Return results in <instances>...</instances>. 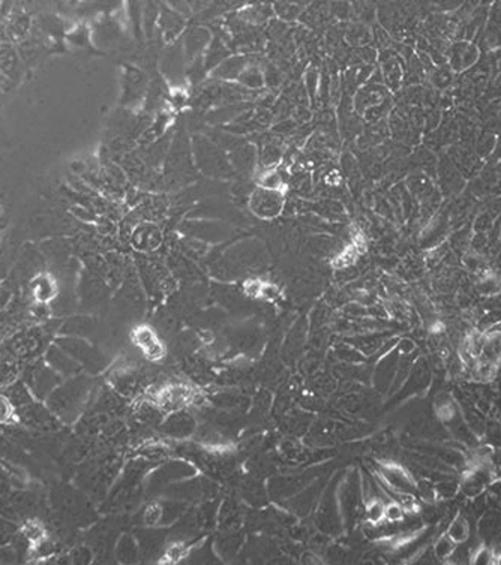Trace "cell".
<instances>
[{
  "label": "cell",
  "instance_id": "1",
  "mask_svg": "<svg viewBox=\"0 0 501 565\" xmlns=\"http://www.w3.org/2000/svg\"><path fill=\"white\" fill-rule=\"evenodd\" d=\"M494 469L489 462L480 459L476 462V465L470 466L465 471L461 482L460 491L467 496V498H476V496L483 495L487 492L488 486L494 482Z\"/></svg>",
  "mask_w": 501,
  "mask_h": 565
},
{
  "label": "cell",
  "instance_id": "2",
  "mask_svg": "<svg viewBox=\"0 0 501 565\" xmlns=\"http://www.w3.org/2000/svg\"><path fill=\"white\" fill-rule=\"evenodd\" d=\"M251 207L261 218H274L283 209V196L275 189H257L251 196Z\"/></svg>",
  "mask_w": 501,
  "mask_h": 565
},
{
  "label": "cell",
  "instance_id": "3",
  "mask_svg": "<svg viewBox=\"0 0 501 565\" xmlns=\"http://www.w3.org/2000/svg\"><path fill=\"white\" fill-rule=\"evenodd\" d=\"M59 373L56 371L48 369L47 366L42 363L33 366L30 371V385L35 395L42 398L44 395H48L56 385H59Z\"/></svg>",
  "mask_w": 501,
  "mask_h": 565
},
{
  "label": "cell",
  "instance_id": "4",
  "mask_svg": "<svg viewBox=\"0 0 501 565\" xmlns=\"http://www.w3.org/2000/svg\"><path fill=\"white\" fill-rule=\"evenodd\" d=\"M479 534L483 538H494L501 534V511L492 508L479 517Z\"/></svg>",
  "mask_w": 501,
  "mask_h": 565
},
{
  "label": "cell",
  "instance_id": "5",
  "mask_svg": "<svg viewBox=\"0 0 501 565\" xmlns=\"http://www.w3.org/2000/svg\"><path fill=\"white\" fill-rule=\"evenodd\" d=\"M446 534L456 544H465L470 538V524L464 515H456L447 525Z\"/></svg>",
  "mask_w": 501,
  "mask_h": 565
},
{
  "label": "cell",
  "instance_id": "6",
  "mask_svg": "<svg viewBox=\"0 0 501 565\" xmlns=\"http://www.w3.org/2000/svg\"><path fill=\"white\" fill-rule=\"evenodd\" d=\"M246 59L245 57H232L228 61H224L223 63H219V66L214 71V74L219 79H227V80H234L239 79L241 74L246 70Z\"/></svg>",
  "mask_w": 501,
  "mask_h": 565
},
{
  "label": "cell",
  "instance_id": "7",
  "mask_svg": "<svg viewBox=\"0 0 501 565\" xmlns=\"http://www.w3.org/2000/svg\"><path fill=\"white\" fill-rule=\"evenodd\" d=\"M134 240L140 249H155L161 242V234L155 225L146 224L135 231Z\"/></svg>",
  "mask_w": 501,
  "mask_h": 565
},
{
  "label": "cell",
  "instance_id": "8",
  "mask_svg": "<svg viewBox=\"0 0 501 565\" xmlns=\"http://www.w3.org/2000/svg\"><path fill=\"white\" fill-rule=\"evenodd\" d=\"M32 288H33V294H35L39 303H47L56 296L54 280L45 275L38 276L35 280H33Z\"/></svg>",
  "mask_w": 501,
  "mask_h": 565
},
{
  "label": "cell",
  "instance_id": "9",
  "mask_svg": "<svg viewBox=\"0 0 501 565\" xmlns=\"http://www.w3.org/2000/svg\"><path fill=\"white\" fill-rule=\"evenodd\" d=\"M456 543L447 534L438 537V540L434 544V555L438 561H449L450 556L453 555L456 549Z\"/></svg>",
  "mask_w": 501,
  "mask_h": 565
},
{
  "label": "cell",
  "instance_id": "10",
  "mask_svg": "<svg viewBox=\"0 0 501 565\" xmlns=\"http://www.w3.org/2000/svg\"><path fill=\"white\" fill-rule=\"evenodd\" d=\"M460 491V483H456L452 478H447V480H441L434 486V493L436 498L438 500H452L453 496Z\"/></svg>",
  "mask_w": 501,
  "mask_h": 565
},
{
  "label": "cell",
  "instance_id": "11",
  "mask_svg": "<svg viewBox=\"0 0 501 565\" xmlns=\"http://www.w3.org/2000/svg\"><path fill=\"white\" fill-rule=\"evenodd\" d=\"M48 360H50V363H52V366L56 369V372L65 373L66 371H71V372L74 371V363H72V360H70V358H66V356H65L63 353H61V351H57L56 348H53L52 351H50Z\"/></svg>",
  "mask_w": 501,
  "mask_h": 565
},
{
  "label": "cell",
  "instance_id": "12",
  "mask_svg": "<svg viewBox=\"0 0 501 565\" xmlns=\"http://www.w3.org/2000/svg\"><path fill=\"white\" fill-rule=\"evenodd\" d=\"M24 384H10V393H8V399H10L12 404L17 405H26L32 400L29 396V391L26 387H23Z\"/></svg>",
  "mask_w": 501,
  "mask_h": 565
},
{
  "label": "cell",
  "instance_id": "13",
  "mask_svg": "<svg viewBox=\"0 0 501 565\" xmlns=\"http://www.w3.org/2000/svg\"><path fill=\"white\" fill-rule=\"evenodd\" d=\"M405 516V510L399 502L392 501L390 504L385 505V520H387L389 524H399Z\"/></svg>",
  "mask_w": 501,
  "mask_h": 565
},
{
  "label": "cell",
  "instance_id": "14",
  "mask_svg": "<svg viewBox=\"0 0 501 565\" xmlns=\"http://www.w3.org/2000/svg\"><path fill=\"white\" fill-rule=\"evenodd\" d=\"M487 501L494 510L501 511V478L494 480L487 489Z\"/></svg>",
  "mask_w": 501,
  "mask_h": 565
},
{
  "label": "cell",
  "instance_id": "15",
  "mask_svg": "<svg viewBox=\"0 0 501 565\" xmlns=\"http://www.w3.org/2000/svg\"><path fill=\"white\" fill-rule=\"evenodd\" d=\"M495 561V556H494V551L489 549L487 544H480L476 552L471 553V558L470 562L473 564H491Z\"/></svg>",
  "mask_w": 501,
  "mask_h": 565
},
{
  "label": "cell",
  "instance_id": "16",
  "mask_svg": "<svg viewBox=\"0 0 501 565\" xmlns=\"http://www.w3.org/2000/svg\"><path fill=\"white\" fill-rule=\"evenodd\" d=\"M23 534H24V537H26L28 540H30L32 543H38V542H41V540H44V528H42V526L38 524V522H35V520L28 522V524L24 525Z\"/></svg>",
  "mask_w": 501,
  "mask_h": 565
},
{
  "label": "cell",
  "instance_id": "17",
  "mask_svg": "<svg viewBox=\"0 0 501 565\" xmlns=\"http://www.w3.org/2000/svg\"><path fill=\"white\" fill-rule=\"evenodd\" d=\"M134 340L137 342L139 347H141L144 349V348H147L149 345L155 344L158 339L155 336V333L152 331L149 327H140L139 330H135V333H134Z\"/></svg>",
  "mask_w": 501,
  "mask_h": 565
},
{
  "label": "cell",
  "instance_id": "18",
  "mask_svg": "<svg viewBox=\"0 0 501 565\" xmlns=\"http://www.w3.org/2000/svg\"><path fill=\"white\" fill-rule=\"evenodd\" d=\"M478 288L482 294L494 296L500 291V282L494 276H482Z\"/></svg>",
  "mask_w": 501,
  "mask_h": 565
},
{
  "label": "cell",
  "instance_id": "19",
  "mask_svg": "<svg viewBox=\"0 0 501 565\" xmlns=\"http://www.w3.org/2000/svg\"><path fill=\"white\" fill-rule=\"evenodd\" d=\"M17 375L15 366L11 362H0V387L10 385Z\"/></svg>",
  "mask_w": 501,
  "mask_h": 565
},
{
  "label": "cell",
  "instance_id": "20",
  "mask_svg": "<svg viewBox=\"0 0 501 565\" xmlns=\"http://www.w3.org/2000/svg\"><path fill=\"white\" fill-rule=\"evenodd\" d=\"M368 517L372 524H380L385 520V504L380 501H374L368 507Z\"/></svg>",
  "mask_w": 501,
  "mask_h": 565
},
{
  "label": "cell",
  "instance_id": "21",
  "mask_svg": "<svg viewBox=\"0 0 501 565\" xmlns=\"http://www.w3.org/2000/svg\"><path fill=\"white\" fill-rule=\"evenodd\" d=\"M281 183H283L281 177H279V174L275 173V171H270V173L265 174L261 178V185L265 186L266 189H275L276 191L278 187L281 186Z\"/></svg>",
  "mask_w": 501,
  "mask_h": 565
},
{
  "label": "cell",
  "instance_id": "22",
  "mask_svg": "<svg viewBox=\"0 0 501 565\" xmlns=\"http://www.w3.org/2000/svg\"><path fill=\"white\" fill-rule=\"evenodd\" d=\"M11 414H12L11 400L5 396H0V423L10 420Z\"/></svg>",
  "mask_w": 501,
  "mask_h": 565
},
{
  "label": "cell",
  "instance_id": "23",
  "mask_svg": "<svg viewBox=\"0 0 501 565\" xmlns=\"http://www.w3.org/2000/svg\"><path fill=\"white\" fill-rule=\"evenodd\" d=\"M464 264H465L467 269L474 271V273H480V270H482V267H480L482 263H480V258H479V254L467 255L464 258Z\"/></svg>",
  "mask_w": 501,
  "mask_h": 565
},
{
  "label": "cell",
  "instance_id": "24",
  "mask_svg": "<svg viewBox=\"0 0 501 565\" xmlns=\"http://www.w3.org/2000/svg\"><path fill=\"white\" fill-rule=\"evenodd\" d=\"M487 432H489L488 433L489 441H492L494 444H498L501 447V426L492 423L491 426L487 427Z\"/></svg>",
  "mask_w": 501,
  "mask_h": 565
},
{
  "label": "cell",
  "instance_id": "25",
  "mask_svg": "<svg viewBox=\"0 0 501 565\" xmlns=\"http://www.w3.org/2000/svg\"><path fill=\"white\" fill-rule=\"evenodd\" d=\"M161 516H163V510H161L158 505H154V507H150L146 511V520L149 522V524H155Z\"/></svg>",
  "mask_w": 501,
  "mask_h": 565
},
{
  "label": "cell",
  "instance_id": "26",
  "mask_svg": "<svg viewBox=\"0 0 501 565\" xmlns=\"http://www.w3.org/2000/svg\"><path fill=\"white\" fill-rule=\"evenodd\" d=\"M185 553H186V551H185V547L182 544H174V546L170 547L168 552H167L168 558H173L174 561L181 559Z\"/></svg>",
  "mask_w": 501,
  "mask_h": 565
},
{
  "label": "cell",
  "instance_id": "27",
  "mask_svg": "<svg viewBox=\"0 0 501 565\" xmlns=\"http://www.w3.org/2000/svg\"><path fill=\"white\" fill-rule=\"evenodd\" d=\"M500 478H501V471H500Z\"/></svg>",
  "mask_w": 501,
  "mask_h": 565
}]
</instances>
